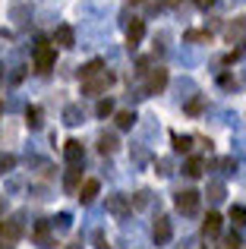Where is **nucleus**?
Segmentation results:
<instances>
[{"label":"nucleus","instance_id":"1","mask_svg":"<svg viewBox=\"0 0 246 249\" xmlns=\"http://www.w3.org/2000/svg\"><path fill=\"white\" fill-rule=\"evenodd\" d=\"M120 22H123V29H126V41H129V51H136V44L145 38V19H139V16H129V13H123L120 16Z\"/></svg>","mask_w":246,"mask_h":249},{"label":"nucleus","instance_id":"2","mask_svg":"<svg viewBox=\"0 0 246 249\" xmlns=\"http://www.w3.org/2000/svg\"><path fill=\"white\" fill-rule=\"evenodd\" d=\"M54 60H57V51L51 48L48 41H38L35 44V73L48 76L51 70H54Z\"/></svg>","mask_w":246,"mask_h":249},{"label":"nucleus","instance_id":"3","mask_svg":"<svg viewBox=\"0 0 246 249\" xmlns=\"http://www.w3.org/2000/svg\"><path fill=\"white\" fill-rule=\"evenodd\" d=\"M224 41L228 44H246V16H234L224 22Z\"/></svg>","mask_w":246,"mask_h":249},{"label":"nucleus","instance_id":"4","mask_svg":"<svg viewBox=\"0 0 246 249\" xmlns=\"http://www.w3.org/2000/svg\"><path fill=\"white\" fill-rule=\"evenodd\" d=\"M167 70L164 67H148L145 73V95H161V91L167 89Z\"/></svg>","mask_w":246,"mask_h":249},{"label":"nucleus","instance_id":"5","mask_svg":"<svg viewBox=\"0 0 246 249\" xmlns=\"http://www.w3.org/2000/svg\"><path fill=\"white\" fill-rule=\"evenodd\" d=\"M199 202H202V196H199L196 189H180V193L174 196V205H177L180 214H196L199 212Z\"/></svg>","mask_w":246,"mask_h":249},{"label":"nucleus","instance_id":"6","mask_svg":"<svg viewBox=\"0 0 246 249\" xmlns=\"http://www.w3.org/2000/svg\"><path fill=\"white\" fill-rule=\"evenodd\" d=\"M114 85V73H107V70H101L98 76H92V79L82 82V95H105L107 89Z\"/></svg>","mask_w":246,"mask_h":249},{"label":"nucleus","instance_id":"7","mask_svg":"<svg viewBox=\"0 0 246 249\" xmlns=\"http://www.w3.org/2000/svg\"><path fill=\"white\" fill-rule=\"evenodd\" d=\"M32 237L38 240V246H41V249H54V246H57V240L51 237V218L35 221V227H32Z\"/></svg>","mask_w":246,"mask_h":249},{"label":"nucleus","instance_id":"8","mask_svg":"<svg viewBox=\"0 0 246 249\" xmlns=\"http://www.w3.org/2000/svg\"><path fill=\"white\" fill-rule=\"evenodd\" d=\"M63 158H67L70 167H79L82 161H86V148H82L79 139H67L63 142Z\"/></svg>","mask_w":246,"mask_h":249},{"label":"nucleus","instance_id":"9","mask_svg":"<svg viewBox=\"0 0 246 249\" xmlns=\"http://www.w3.org/2000/svg\"><path fill=\"white\" fill-rule=\"evenodd\" d=\"M19 237H22V221H19V218H10L6 224L0 221V243L13 246V243H16Z\"/></svg>","mask_w":246,"mask_h":249},{"label":"nucleus","instance_id":"10","mask_svg":"<svg viewBox=\"0 0 246 249\" xmlns=\"http://www.w3.org/2000/svg\"><path fill=\"white\" fill-rule=\"evenodd\" d=\"M107 212L114 218H129L133 214V199H126V196H107Z\"/></svg>","mask_w":246,"mask_h":249},{"label":"nucleus","instance_id":"11","mask_svg":"<svg viewBox=\"0 0 246 249\" xmlns=\"http://www.w3.org/2000/svg\"><path fill=\"white\" fill-rule=\"evenodd\" d=\"M152 237H155V243H158V246H164L167 240L174 237V227H171V221H167L164 214H158V218H155V227H152Z\"/></svg>","mask_w":246,"mask_h":249},{"label":"nucleus","instance_id":"12","mask_svg":"<svg viewBox=\"0 0 246 249\" xmlns=\"http://www.w3.org/2000/svg\"><path fill=\"white\" fill-rule=\"evenodd\" d=\"M98 193H101V183L95 180V177H92V180H82V186H79V202H82V205H92Z\"/></svg>","mask_w":246,"mask_h":249},{"label":"nucleus","instance_id":"13","mask_svg":"<svg viewBox=\"0 0 246 249\" xmlns=\"http://www.w3.org/2000/svg\"><path fill=\"white\" fill-rule=\"evenodd\" d=\"M54 41H57V48H76V32L70 29V25H57Z\"/></svg>","mask_w":246,"mask_h":249},{"label":"nucleus","instance_id":"14","mask_svg":"<svg viewBox=\"0 0 246 249\" xmlns=\"http://www.w3.org/2000/svg\"><path fill=\"white\" fill-rule=\"evenodd\" d=\"M82 120H86L82 104H67V107H63V123H67V126H79Z\"/></svg>","mask_w":246,"mask_h":249},{"label":"nucleus","instance_id":"15","mask_svg":"<svg viewBox=\"0 0 246 249\" xmlns=\"http://www.w3.org/2000/svg\"><path fill=\"white\" fill-rule=\"evenodd\" d=\"M79 186H82V164L70 167L67 177H63V189H67V193H79Z\"/></svg>","mask_w":246,"mask_h":249},{"label":"nucleus","instance_id":"16","mask_svg":"<svg viewBox=\"0 0 246 249\" xmlns=\"http://www.w3.org/2000/svg\"><path fill=\"white\" fill-rule=\"evenodd\" d=\"M202 233H205V237H218V233H221V214H218V212H209V214H205Z\"/></svg>","mask_w":246,"mask_h":249},{"label":"nucleus","instance_id":"17","mask_svg":"<svg viewBox=\"0 0 246 249\" xmlns=\"http://www.w3.org/2000/svg\"><path fill=\"white\" fill-rule=\"evenodd\" d=\"M183 41L186 44H211V32H205V29H186L183 32Z\"/></svg>","mask_w":246,"mask_h":249},{"label":"nucleus","instance_id":"18","mask_svg":"<svg viewBox=\"0 0 246 249\" xmlns=\"http://www.w3.org/2000/svg\"><path fill=\"white\" fill-rule=\"evenodd\" d=\"M117 145H120V142H117V136H114V133H101L98 136V152L101 155H114V152H117Z\"/></svg>","mask_w":246,"mask_h":249},{"label":"nucleus","instance_id":"19","mask_svg":"<svg viewBox=\"0 0 246 249\" xmlns=\"http://www.w3.org/2000/svg\"><path fill=\"white\" fill-rule=\"evenodd\" d=\"M114 120H117V129H133L139 117H136V110H117V114H114Z\"/></svg>","mask_w":246,"mask_h":249},{"label":"nucleus","instance_id":"20","mask_svg":"<svg viewBox=\"0 0 246 249\" xmlns=\"http://www.w3.org/2000/svg\"><path fill=\"white\" fill-rule=\"evenodd\" d=\"M25 123H29V129H41V123H44V110L38 107V104H35V107H29V110H25Z\"/></svg>","mask_w":246,"mask_h":249},{"label":"nucleus","instance_id":"21","mask_svg":"<svg viewBox=\"0 0 246 249\" xmlns=\"http://www.w3.org/2000/svg\"><path fill=\"white\" fill-rule=\"evenodd\" d=\"M202 170H205V158H190L183 164V174L193 177V180H196V177H202Z\"/></svg>","mask_w":246,"mask_h":249},{"label":"nucleus","instance_id":"22","mask_svg":"<svg viewBox=\"0 0 246 249\" xmlns=\"http://www.w3.org/2000/svg\"><path fill=\"white\" fill-rule=\"evenodd\" d=\"M101 70H105V60H88V63H86V67H82V70H79V79H82V82H86V79H92V76H98V73H101Z\"/></svg>","mask_w":246,"mask_h":249},{"label":"nucleus","instance_id":"23","mask_svg":"<svg viewBox=\"0 0 246 249\" xmlns=\"http://www.w3.org/2000/svg\"><path fill=\"white\" fill-rule=\"evenodd\" d=\"M171 142H174V152H180V155L193 148V136H180V133H174V136H171Z\"/></svg>","mask_w":246,"mask_h":249},{"label":"nucleus","instance_id":"24","mask_svg":"<svg viewBox=\"0 0 246 249\" xmlns=\"http://www.w3.org/2000/svg\"><path fill=\"white\" fill-rule=\"evenodd\" d=\"M209 196L211 202H224V196H228V189H224V183H209Z\"/></svg>","mask_w":246,"mask_h":249},{"label":"nucleus","instance_id":"25","mask_svg":"<svg viewBox=\"0 0 246 249\" xmlns=\"http://www.w3.org/2000/svg\"><path fill=\"white\" fill-rule=\"evenodd\" d=\"M95 114H98L101 120H105V117H111L114 114V101H111V98H101V101L95 104Z\"/></svg>","mask_w":246,"mask_h":249},{"label":"nucleus","instance_id":"26","mask_svg":"<svg viewBox=\"0 0 246 249\" xmlns=\"http://www.w3.org/2000/svg\"><path fill=\"white\" fill-rule=\"evenodd\" d=\"M230 221H234V224H246V205H230Z\"/></svg>","mask_w":246,"mask_h":249},{"label":"nucleus","instance_id":"27","mask_svg":"<svg viewBox=\"0 0 246 249\" xmlns=\"http://www.w3.org/2000/svg\"><path fill=\"white\" fill-rule=\"evenodd\" d=\"M13 19H16L19 25H25V22H29V10H25L22 3H13Z\"/></svg>","mask_w":246,"mask_h":249},{"label":"nucleus","instance_id":"28","mask_svg":"<svg viewBox=\"0 0 246 249\" xmlns=\"http://www.w3.org/2000/svg\"><path fill=\"white\" fill-rule=\"evenodd\" d=\"M13 167H16V158L13 155H0V177H6Z\"/></svg>","mask_w":246,"mask_h":249},{"label":"nucleus","instance_id":"29","mask_svg":"<svg viewBox=\"0 0 246 249\" xmlns=\"http://www.w3.org/2000/svg\"><path fill=\"white\" fill-rule=\"evenodd\" d=\"M218 85H221L224 91H234V89H237V79H234L230 73H221V76H218Z\"/></svg>","mask_w":246,"mask_h":249},{"label":"nucleus","instance_id":"30","mask_svg":"<svg viewBox=\"0 0 246 249\" xmlns=\"http://www.w3.org/2000/svg\"><path fill=\"white\" fill-rule=\"evenodd\" d=\"M215 167H221V174H234V170H237V161L234 158H218Z\"/></svg>","mask_w":246,"mask_h":249},{"label":"nucleus","instance_id":"31","mask_svg":"<svg viewBox=\"0 0 246 249\" xmlns=\"http://www.w3.org/2000/svg\"><path fill=\"white\" fill-rule=\"evenodd\" d=\"M158 174L161 177H171L174 174V161L171 158H158Z\"/></svg>","mask_w":246,"mask_h":249},{"label":"nucleus","instance_id":"32","mask_svg":"<svg viewBox=\"0 0 246 249\" xmlns=\"http://www.w3.org/2000/svg\"><path fill=\"white\" fill-rule=\"evenodd\" d=\"M202 107H205V101H202V98H193V101L186 104V114H193V117H196V114H202Z\"/></svg>","mask_w":246,"mask_h":249},{"label":"nucleus","instance_id":"33","mask_svg":"<svg viewBox=\"0 0 246 249\" xmlns=\"http://www.w3.org/2000/svg\"><path fill=\"white\" fill-rule=\"evenodd\" d=\"M51 221H54L51 227H57V231H67L70 227V214H57V218H51Z\"/></svg>","mask_w":246,"mask_h":249},{"label":"nucleus","instance_id":"34","mask_svg":"<svg viewBox=\"0 0 246 249\" xmlns=\"http://www.w3.org/2000/svg\"><path fill=\"white\" fill-rule=\"evenodd\" d=\"M224 249H240V237H237V233H230L228 243H224Z\"/></svg>","mask_w":246,"mask_h":249},{"label":"nucleus","instance_id":"35","mask_svg":"<svg viewBox=\"0 0 246 249\" xmlns=\"http://www.w3.org/2000/svg\"><path fill=\"white\" fill-rule=\"evenodd\" d=\"M193 3H196V6H199V10H209V6H211V3H215V0H193Z\"/></svg>","mask_w":246,"mask_h":249},{"label":"nucleus","instance_id":"36","mask_svg":"<svg viewBox=\"0 0 246 249\" xmlns=\"http://www.w3.org/2000/svg\"><path fill=\"white\" fill-rule=\"evenodd\" d=\"M167 3H171V6H177V3H180V0H167Z\"/></svg>","mask_w":246,"mask_h":249},{"label":"nucleus","instance_id":"37","mask_svg":"<svg viewBox=\"0 0 246 249\" xmlns=\"http://www.w3.org/2000/svg\"><path fill=\"white\" fill-rule=\"evenodd\" d=\"M0 249H13V246H6V243H0Z\"/></svg>","mask_w":246,"mask_h":249},{"label":"nucleus","instance_id":"38","mask_svg":"<svg viewBox=\"0 0 246 249\" xmlns=\"http://www.w3.org/2000/svg\"><path fill=\"white\" fill-rule=\"evenodd\" d=\"M0 212H3V199H0Z\"/></svg>","mask_w":246,"mask_h":249},{"label":"nucleus","instance_id":"39","mask_svg":"<svg viewBox=\"0 0 246 249\" xmlns=\"http://www.w3.org/2000/svg\"><path fill=\"white\" fill-rule=\"evenodd\" d=\"M0 114H3V101H0Z\"/></svg>","mask_w":246,"mask_h":249},{"label":"nucleus","instance_id":"40","mask_svg":"<svg viewBox=\"0 0 246 249\" xmlns=\"http://www.w3.org/2000/svg\"><path fill=\"white\" fill-rule=\"evenodd\" d=\"M133 3H142V0H133Z\"/></svg>","mask_w":246,"mask_h":249},{"label":"nucleus","instance_id":"41","mask_svg":"<svg viewBox=\"0 0 246 249\" xmlns=\"http://www.w3.org/2000/svg\"><path fill=\"white\" fill-rule=\"evenodd\" d=\"M0 79H3V73H0Z\"/></svg>","mask_w":246,"mask_h":249}]
</instances>
